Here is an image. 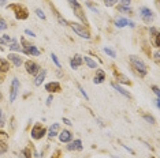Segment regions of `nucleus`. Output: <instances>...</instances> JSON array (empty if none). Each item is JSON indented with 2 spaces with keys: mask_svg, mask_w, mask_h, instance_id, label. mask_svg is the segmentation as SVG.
I'll return each instance as SVG.
<instances>
[{
  "mask_svg": "<svg viewBox=\"0 0 160 158\" xmlns=\"http://www.w3.org/2000/svg\"><path fill=\"white\" fill-rule=\"evenodd\" d=\"M130 64H132V67L136 70V72L140 74V77H145V75H147V72H148L147 66H145V63L140 59V57L130 56Z\"/></svg>",
  "mask_w": 160,
  "mask_h": 158,
  "instance_id": "nucleus-1",
  "label": "nucleus"
},
{
  "mask_svg": "<svg viewBox=\"0 0 160 158\" xmlns=\"http://www.w3.org/2000/svg\"><path fill=\"white\" fill-rule=\"evenodd\" d=\"M8 8L10 10H12L14 14H15V18L17 19H21V21H25V19H28V16H29V11L26 8H25L23 6H21V4H10L8 6Z\"/></svg>",
  "mask_w": 160,
  "mask_h": 158,
  "instance_id": "nucleus-2",
  "label": "nucleus"
},
{
  "mask_svg": "<svg viewBox=\"0 0 160 158\" xmlns=\"http://www.w3.org/2000/svg\"><path fill=\"white\" fill-rule=\"evenodd\" d=\"M70 26H71L72 30H74V33H77L81 38H85V40H89V38H90L89 30H88V29L83 27L81 23H75V22H72V23H70Z\"/></svg>",
  "mask_w": 160,
  "mask_h": 158,
  "instance_id": "nucleus-3",
  "label": "nucleus"
},
{
  "mask_svg": "<svg viewBox=\"0 0 160 158\" xmlns=\"http://www.w3.org/2000/svg\"><path fill=\"white\" fill-rule=\"evenodd\" d=\"M45 132H47V130H45L44 127H42L41 124H36L34 127L32 128L30 135H32V138H33L34 141H40V139H42V138H44Z\"/></svg>",
  "mask_w": 160,
  "mask_h": 158,
  "instance_id": "nucleus-4",
  "label": "nucleus"
},
{
  "mask_svg": "<svg viewBox=\"0 0 160 158\" xmlns=\"http://www.w3.org/2000/svg\"><path fill=\"white\" fill-rule=\"evenodd\" d=\"M18 91H19V81L17 78H14L11 81V87H10V101L11 102L15 101Z\"/></svg>",
  "mask_w": 160,
  "mask_h": 158,
  "instance_id": "nucleus-5",
  "label": "nucleus"
},
{
  "mask_svg": "<svg viewBox=\"0 0 160 158\" xmlns=\"http://www.w3.org/2000/svg\"><path fill=\"white\" fill-rule=\"evenodd\" d=\"M25 67H26L28 74H30V75H37L40 72V66H38L37 63L32 62V60H28V62H25Z\"/></svg>",
  "mask_w": 160,
  "mask_h": 158,
  "instance_id": "nucleus-6",
  "label": "nucleus"
},
{
  "mask_svg": "<svg viewBox=\"0 0 160 158\" xmlns=\"http://www.w3.org/2000/svg\"><path fill=\"white\" fill-rule=\"evenodd\" d=\"M140 14H141V18L144 19V22L151 23L152 21H153V12H152L148 7H141V8H140Z\"/></svg>",
  "mask_w": 160,
  "mask_h": 158,
  "instance_id": "nucleus-7",
  "label": "nucleus"
},
{
  "mask_svg": "<svg viewBox=\"0 0 160 158\" xmlns=\"http://www.w3.org/2000/svg\"><path fill=\"white\" fill-rule=\"evenodd\" d=\"M149 33H151V44L155 46V48H159L160 46V42H159V30L156 27H151L149 29Z\"/></svg>",
  "mask_w": 160,
  "mask_h": 158,
  "instance_id": "nucleus-8",
  "label": "nucleus"
},
{
  "mask_svg": "<svg viewBox=\"0 0 160 158\" xmlns=\"http://www.w3.org/2000/svg\"><path fill=\"white\" fill-rule=\"evenodd\" d=\"M45 90L48 93H59L62 90L60 83L59 82H49V83L45 85Z\"/></svg>",
  "mask_w": 160,
  "mask_h": 158,
  "instance_id": "nucleus-9",
  "label": "nucleus"
},
{
  "mask_svg": "<svg viewBox=\"0 0 160 158\" xmlns=\"http://www.w3.org/2000/svg\"><path fill=\"white\" fill-rule=\"evenodd\" d=\"M58 135H59V141L62 143H68V142H71V139H72V134L70 131H67V130H63Z\"/></svg>",
  "mask_w": 160,
  "mask_h": 158,
  "instance_id": "nucleus-10",
  "label": "nucleus"
},
{
  "mask_svg": "<svg viewBox=\"0 0 160 158\" xmlns=\"http://www.w3.org/2000/svg\"><path fill=\"white\" fill-rule=\"evenodd\" d=\"M8 60L10 62H12L15 67H21L22 66V63H23L22 57H21L19 55H15V53H8Z\"/></svg>",
  "mask_w": 160,
  "mask_h": 158,
  "instance_id": "nucleus-11",
  "label": "nucleus"
},
{
  "mask_svg": "<svg viewBox=\"0 0 160 158\" xmlns=\"http://www.w3.org/2000/svg\"><path fill=\"white\" fill-rule=\"evenodd\" d=\"M82 56H79V55H75L74 57H72V59L70 60V66H71V68L72 70H77V68L81 66L82 64Z\"/></svg>",
  "mask_w": 160,
  "mask_h": 158,
  "instance_id": "nucleus-12",
  "label": "nucleus"
},
{
  "mask_svg": "<svg viewBox=\"0 0 160 158\" xmlns=\"http://www.w3.org/2000/svg\"><path fill=\"white\" fill-rule=\"evenodd\" d=\"M127 25H130V26H134V23L133 22H130L129 19H126V18H116V21H115V26L116 27H125L127 26Z\"/></svg>",
  "mask_w": 160,
  "mask_h": 158,
  "instance_id": "nucleus-13",
  "label": "nucleus"
},
{
  "mask_svg": "<svg viewBox=\"0 0 160 158\" xmlns=\"http://www.w3.org/2000/svg\"><path fill=\"white\" fill-rule=\"evenodd\" d=\"M104 79H105V72L103 70H97V72H96V77H94L93 79V82L96 85H99V83H103L104 82Z\"/></svg>",
  "mask_w": 160,
  "mask_h": 158,
  "instance_id": "nucleus-14",
  "label": "nucleus"
},
{
  "mask_svg": "<svg viewBox=\"0 0 160 158\" xmlns=\"http://www.w3.org/2000/svg\"><path fill=\"white\" fill-rule=\"evenodd\" d=\"M59 130H60V125L58 124V123H53L52 125H51V128H49V134H48V136H49L51 139L55 138V136L59 134Z\"/></svg>",
  "mask_w": 160,
  "mask_h": 158,
  "instance_id": "nucleus-15",
  "label": "nucleus"
},
{
  "mask_svg": "<svg viewBox=\"0 0 160 158\" xmlns=\"http://www.w3.org/2000/svg\"><path fill=\"white\" fill-rule=\"evenodd\" d=\"M67 150H70V151H72V150H82V142L79 139H75L74 142H71L67 146Z\"/></svg>",
  "mask_w": 160,
  "mask_h": 158,
  "instance_id": "nucleus-16",
  "label": "nucleus"
},
{
  "mask_svg": "<svg viewBox=\"0 0 160 158\" xmlns=\"http://www.w3.org/2000/svg\"><path fill=\"white\" fill-rule=\"evenodd\" d=\"M112 87H114V89H115V90L118 91V93H121L122 95H125L126 98H130V97H132V95H130V93H129V91L125 90V89H123V87H121V86H119V85H116L115 82H114V83H112Z\"/></svg>",
  "mask_w": 160,
  "mask_h": 158,
  "instance_id": "nucleus-17",
  "label": "nucleus"
},
{
  "mask_svg": "<svg viewBox=\"0 0 160 158\" xmlns=\"http://www.w3.org/2000/svg\"><path fill=\"white\" fill-rule=\"evenodd\" d=\"M45 75H47V71L45 70H42L41 72H38L37 74V78H36V81H34V85L36 86H41V83L44 82V79H45Z\"/></svg>",
  "mask_w": 160,
  "mask_h": 158,
  "instance_id": "nucleus-18",
  "label": "nucleus"
},
{
  "mask_svg": "<svg viewBox=\"0 0 160 158\" xmlns=\"http://www.w3.org/2000/svg\"><path fill=\"white\" fill-rule=\"evenodd\" d=\"M25 55H30V56H40V51L37 49L36 45H30L28 48V51L25 52Z\"/></svg>",
  "mask_w": 160,
  "mask_h": 158,
  "instance_id": "nucleus-19",
  "label": "nucleus"
},
{
  "mask_svg": "<svg viewBox=\"0 0 160 158\" xmlns=\"http://www.w3.org/2000/svg\"><path fill=\"white\" fill-rule=\"evenodd\" d=\"M10 70V63L6 59H0V72H7Z\"/></svg>",
  "mask_w": 160,
  "mask_h": 158,
  "instance_id": "nucleus-20",
  "label": "nucleus"
},
{
  "mask_svg": "<svg viewBox=\"0 0 160 158\" xmlns=\"http://www.w3.org/2000/svg\"><path fill=\"white\" fill-rule=\"evenodd\" d=\"M82 60H83V62H85L86 64H88V67H89V68H97L96 62L90 59L89 56H83V57H82Z\"/></svg>",
  "mask_w": 160,
  "mask_h": 158,
  "instance_id": "nucleus-21",
  "label": "nucleus"
},
{
  "mask_svg": "<svg viewBox=\"0 0 160 158\" xmlns=\"http://www.w3.org/2000/svg\"><path fill=\"white\" fill-rule=\"evenodd\" d=\"M116 78H118V82H121V83H125V85H130V83H132V82H130L129 79H127L125 75H122V74H118V75H116Z\"/></svg>",
  "mask_w": 160,
  "mask_h": 158,
  "instance_id": "nucleus-22",
  "label": "nucleus"
},
{
  "mask_svg": "<svg viewBox=\"0 0 160 158\" xmlns=\"http://www.w3.org/2000/svg\"><path fill=\"white\" fill-rule=\"evenodd\" d=\"M19 158H32V156H30V149H29V147L23 149L22 151H21V154H19Z\"/></svg>",
  "mask_w": 160,
  "mask_h": 158,
  "instance_id": "nucleus-23",
  "label": "nucleus"
},
{
  "mask_svg": "<svg viewBox=\"0 0 160 158\" xmlns=\"http://www.w3.org/2000/svg\"><path fill=\"white\" fill-rule=\"evenodd\" d=\"M0 142L2 143H8V134L0 130Z\"/></svg>",
  "mask_w": 160,
  "mask_h": 158,
  "instance_id": "nucleus-24",
  "label": "nucleus"
},
{
  "mask_svg": "<svg viewBox=\"0 0 160 158\" xmlns=\"http://www.w3.org/2000/svg\"><path fill=\"white\" fill-rule=\"evenodd\" d=\"M144 120H145V121H148L149 124H155V123H156L155 117H153V116H151V114H144Z\"/></svg>",
  "mask_w": 160,
  "mask_h": 158,
  "instance_id": "nucleus-25",
  "label": "nucleus"
},
{
  "mask_svg": "<svg viewBox=\"0 0 160 158\" xmlns=\"http://www.w3.org/2000/svg\"><path fill=\"white\" fill-rule=\"evenodd\" d=\"M118 10L121 12H132V10H130V7L129 6H118Z\"/></svg>",
  "mask_w": 160,
  "mask_h": 158,
  "instance_id": "nucleus-26",
  "label": "nucleus"
},
{
  "mask_svg": "<svg viewBox=\"0 0 160 158\" xmlns=\"http://www.w3.org/2000/svg\"><path fill=\"white\" fill-rule=\"evenodd\" d=\"M104 52L107 53L108 56H111V57H116V53H115L114 51H112L111 48H108V46H105V48H104Z\"/></svg>",
  "mask_w": 160,
  "mask_h": 158,
  "instance_id": "nucleus-27",
  "label": "nucleus"
},
{
  "mask_svg": "<svg viewBox=\"0 0 160 158\" xmlns=\"http://www.w3.org/2000/svg\"><path fill=\"white\" fill-rule=\"evenodd\" d=\"M7 150H8V146H7V143H2V142H0V154H4Z\"/></svg>",
  "mask_w": 160,
  "mask_h": 158,
  "instance_id": "nucleus-28",
  "label": "nucleus"
},
{
  "mask_svg": "<svg viewBox=\"0 0 160 158\" xmlns=\"http://www.w3.org/2000/svg\"><path fill=\"white\" fill-rule=\"evenodd\" d=\"M7 29V22L3 18H0V31H3V30H6Z\"/></svg>",
  "mask_w": 160,
  "mask_h": 158,
  "instance_id": "nucleus-29",
  "label": "nucleus"
},
{
  "mask_svg": "<svg viewBox=\"0 0 160 158\" xmlns=\"http://www.w3.org/2000/svg\"><path fill=\"white\" fill-rule=\"evenodd\" d=\"M8 48H10V49H11V51H21V46H19V45H18V44H17V42H12V44H11V45H10V46H8Z\"/></svg>",
  "mask_w": 160,
  "mask_h": 158,
  "instance_id": "nucleus-30",
  "label": "nucleus"
},
{
  "mask_svg": "<svg viewBox=\"0 0 160 158\" xmlns=\"http://www.w3.org/2000/svg\"><path fill=\"white\" fill-rule=\"evenodd\" d=\"M116 2H118V0H104V4H105V7H112Z\"/></svg>",
  "mask_w": 160,
  "mask_h": 158,
  "instance_id": "nucleus-31",
  "label": "nucleus"
},
{
  "mask_svg": "<svg viewBox=\"0 0 160 158\" xmlns=\"http://www.w3.org/2000/svg\"><path fill=\"white\" fill-rule=\"evenodd\" d=\"M36 14H37V16H38V18H41V19H45V14L42 12V11H41V10H40V8H37V10H36Z\"/></svg>",
  "mask_w": 160,
  "mask_h": 158,
  "instance_id": "nucleus-32",
  "label": "nucleus"
},
{
  "mask_svg": "<svg viewBox=\"0 0 160 158\" xmlns=\"http://www.w3.org/2000/svg\"><path fill=\"white\" fill-rule=\"evenodd\" d=\"M51 57H52L53 63L56 64V67H59V68H60V63H59V60H58V57H56V55H55V53H52V55H51Z\"/></svg>",
  "mask_w": 160,
  "mask_h": 158,
  "instance_id": "nucleus-33",
  "label": "nucleus"
},
{
  "mask_svg": "<svg viewBox=\"0 0 160 158\" xmlns=\"http://www.w3.org/2000/svg\"><path fill=\"white\" fill-rule=\"evenodd\" d=\"M78 89H79V91H81V94H82L83 97H85V100H86V101H89V97H88V94H86V91L83 90V89L81 87V86H78Z\"/></svg>",
  "mask_w": 160,
  "mask_h": 158,
  "instance_id": "nucleus-34",
  "label": "nucleus"
},
{
  "mask_svg": "<svg viewBox=\"0 0 160 158\" xmlns=\"http://www.w3.org/2000/svg\"><path fill=\"white\" fill-rule=\"evenodd\" d=\"M4 123H6L4 116H3V112L0 110V127H4Z\"/></svg>",
  "mask_w": 160,
  "mask_h": 158,
  "instance_id": "nucleus-35",
  "label": "nucleus"
},
{
  "mask_svg": "<svg viewBox=\"0 0 160 158\" xmlns=\"http://www.w3.org/2000/svg\"><path fill=\"white\" fill-rule=\"evenodd\" d=\"M152 90H153V93L156 95H158V98H159V95H160V91H159V87L158 86H152Z\"/></svg>",
  "mask_w": 160,
  "mask_h": 158,
  "instance_id": "nucleus-36",
  "label": "nucleus"
},
{
  "mask_svg": "<svg viewBox=\"0 0 160 158\" xmlns=\"http://www.w3.org/2000/svg\"><path fill=\"white\" fill-rule=\"evenodd\" d=\"M3 40H4L6 42H11V41H12V38L10 37V35H7V34H4V35H3Z\"/></svg>",
  "mask_w": 160,
  "mask_h": 158,
  "instance_id": "nucleus-37",
  "label": "nucleus"
},
{
  "mask_svg": "<svg viewBox=\"0 0 160 158\" xmlns=\"http://www.w3.org/2000/svg\"><path fill=\"white\" fill-rule=\"evenodd\" d=\"M121 6H129L130 4V0H119Z\"/></svg>",
  "mask_w": 160,
  "mask_h": 158,
  "instance_id": "nucleus-38",
  "label": "nucleus"
},
{
  "mask_svg": "<svg viewBox=\"0 0 160 158\" xmlns=\"http://www.w3.org/2000/svg\"><path fill=\"white\" fill-rule=\"evenodd\" d=\"M86 4H88V7H89V8H90V10H92V11H94V12H96V14H97V12H99V10H97V8H96V7H93L92 4H90V3H86Z\"/></svg>",
  "mask_w": 160,
  "mask_h": 158,
  "instance_id": "nucleus-39",
  "label": "nucleus"
},
{
  "mask_svg": "<svg viewBox=\"0 0 160 158\" xmlns=\"http://www.w3.org/2000/svg\"><path fill=\"white\" fill-rule=\"evenodd\" d=\"M25 33H26L28 35H30V37H36V34L33 33V31H30V30H29V29H26V30H25Z\"/></svg>",
  "mask_w": 160,
  "mask_h": 158,
  "instance_id": "nucleus-40",
  "label": "nucleus"
},
{
  "mask_svg": "<svg viewBox=\"0 0 160 158\" xmlns=\"http://www.w3.org/2000/svg\"><path fill=\"white\" fill-rule=\"evenodd\" d=\"M52 101H53V97H52V95H49V97H48V100H47V105L49 106L51 104H52Z\"/></svg>",
  "mask_w": 160,
  "mask_h": 158,
  "instance_id": "nucleus-41",
  "label": "nucleus"
},
{
  "mask_svg": "<svg viewBox=\"0 0 160 158\" xmlns=\"http://www.w3.org/2000/svg\"><path fill=\"white\" fill-rule=\"evenodd\" d=\"M63 123L64 124H66V125H71L72 123H71V121L70 120H68V118H66V117H63Z\"/></svg>",
  "mask_w": 160,
  "mask_h": 158,
  "instance_id": "nucleus-42",
  "label": "nucleus"
},
{
  "mask_svg": "<svg viewBox=\"0 0 160 158\" xmlns=\"http://www.w3.org/2000/svg\"><path fill=\"white\" fill-rule=\"evenodd\" d=\"M153 57H155V60H156V62H159V52H155Z\"/></svg>",
  "mask_w": 160,
  "mask_h": 158,
  "instance_id": "nucleus-43",
  "label": "nucleus"
},
{
  "mask_svg": "<svg viewBox=\"0 0 160 158\" xmlns=\"http://www.w3.org/2000/svg\"><path fill=\"white\" fill-rule=\"evenodd\" d=\"M6 2H7V0H0V7L6 6Z\"/></svg>",
  "mask_w": 160,
  "mask_h": 158,
  "instance_id": "nucleus-44",
  "label": "nucleus"
},
{
  "mask_svg": "<svg viewBox=\"0 0 160 158\" xmlns=\"http://www.w3.org/2000/svg\"><path fill=\"white\" fill-rule=\"evenodd\" d=\"M155 104H156V106H158V108L160 106V102H159V98H156V100H155Z\"/></svg>",
  "mask_w": 160,
  "mask_h": 158,
  "instance_id": "nucleus-45",
  "label": "nucleus"
},
{
  "mask_svg": "<svg viewBox=\"0 0 160 158\" xmlns=\"http://www.w3.org/2000/svg\"><path fill=\"white\" fill-rule=\"evenodd\" d=\"M4 42H6L4 40H3V38H0V44H4Z\"/></svg>",
  "mask_w": 160,
  "mask_h": 158,
  "instance_id": "nucleus-46",
  "label": "nucleus"
},
{
  "mask_svg": "<svg viewBox=\"0 0 160 158\" xmlns=\"http://www.w3.org/2000/svg\"><path fill=\"white\" fill-rule=\"evenodd\" d=\"M151 158H155V157H151Z\"/></svg>",
  "mask_w": 160,
  "mask_h": 158,
  "instance_id": "nucleus-47",
  "label": "nucleus"
}]
</instances>
